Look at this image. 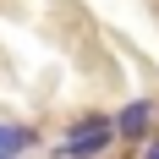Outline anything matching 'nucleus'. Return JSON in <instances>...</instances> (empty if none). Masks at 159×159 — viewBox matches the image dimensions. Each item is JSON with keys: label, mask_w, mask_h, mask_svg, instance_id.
Masks as SVG:
<instances>
[{"label": "nucleus", "mask_w": 159, "mask_h": 159, "mask_svg": "<svg viewBox=\"0 0 159 159\" xmlns=\"http://www.w3.org/2000/svg\"><path fill=\"white\" fill-rule=\"evenodd\" d=\"M154 121H159V104H154V99H132V104H121V110L110 115V126H115L121 143H143L148 132H154Z\"/></svg>", "instance_id": "2"}, {"label": "nucleus", "mask_w": 159, "mask_h": 159, "mask_svg": "<svg viewBox=\"0 0 159 159\" xmlns=\"http://www.w3.org/2000/svg\"><path fill=\"white\" fill-rule=\"evenodd\" d=\"M143 159H159V137H154V132L143 137Z\"/></svg>", "instance_id": "4"}, {"label": "nucleus", "mask_w": 159, "mask_h": 159, "mask_svg": "<svg viewBox=\"0 0 159 159\" xmlns=\"http://www.w3.org/2000/svg\"><path fill=\"white\" fill-rule=\"evenodd\" d=\"M0 159H16V154H6V148H0Z\"/></svg>", "instance_id": "5"}, {"label": "nucleus", "mask_w": 159, "mask_h": 159, "mask_svg": "<svg viewBox=\"0 0 159 159\" xmlns=\"http://www.w3.org/2000/svg\"><path fill=\"white\" fill-rule=\"evenodd\" d=\"M33 143H39V132H33V126H22V121H0V148H6V154L22 159Z\"/></svg>", "instance_id": "3"}, {"label": "nucleus", "mask_w": 159, "mask_h": 159, "mask_svg": "<svg viewBox=\"0 0 159 159\" xmlns=\"http://www.w3.org/2000/svg\"><path fill=\"white\" fill-rule=\"evenodd\" d=\"M110 143H115L110 115H77V121L66 126V137L55 143V159H104Z\"/></svg>", "instance_id": "1"}]
</instances>
